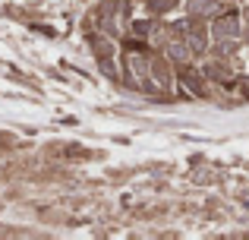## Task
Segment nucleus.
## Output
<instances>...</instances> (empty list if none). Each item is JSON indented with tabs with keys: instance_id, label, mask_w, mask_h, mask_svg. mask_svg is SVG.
Listing matches in <instances>:
<instances>
[{
	"instance_id": "obj_1",
	"label": "nucleus",
	"mask_w": 249,
	"mask_h": 240,
	"mask_svg": "<svg viewBox=\"0 0 249 240\" xmlns=\"http://www.w3.org/2000/svg\"><path fill=\"white\" fill-rule=\"evenodd\" d=\"M212 35L218 38V41H224V38H237L240 35V13H224V16H218L212 22Z\"/></svg>"
},
{
	"instance_id": "obj_2",
	"label": "nucleus",
	"mask_w": 249,
	"mask_h": 240,
	"mask_svg": "<svg viewBox=\"0 0 249 240\" xmlns=\"http://www.w3.org/2000/svg\"><path fill=\"white\" fill-rule=\"evenodd\" d=\"M186 44H189V51H193V54H202V51H205V44H208L205 25L196 22V19H189V38H186Z\"/></svg>"
},
{
	"instance_id": "obj_3",
	"label": "nucleus",
	"mask_w": 249,
	"mask_h": 240,
	"mask_svg": "<svg viewBox=\"0 0 249 240\" xmlns=\"http://www.w3.org/2000/svg\"><path fill=\"white\" fill-rule=\"evenodd\" d=\"M189 54H193V51H189V44H183V41H167V57L170 60H189Z\"/></svg>"
},
{
	"instance_id": "obj_4",
	"label": "nucleus",
	"mask_w": 249,
	"mask_h": 240,
	"mask_svg": "<svg viewBox=\"0 0 249 240\" xmlns=\"http://www.w3.org/2000/svg\"><path fill=\"white\" fill-rule=\"evenodd\" d=\"M183 86H186V92H193V95H199V98H205V89H202V82L196 79L193 73H183Z\"/></svg>"
},
{
	"instance_id": "obj_5",
	"label": "nucleus",
	"mask_w": 249,
	"mask_h": 240,
	"mask_svg": "<svg viewBox=\"0 0 249 240\" xmlns=\"http://www.w3.org/2000/svg\"><path fill=\"white\" fill-rule=\"evenodd\" d=\"M152 73L158 76L164 86H170V73H167V63H164V60H152Z\"/></svg>"
},
{
	"instance_id": "obj_6",
	"label": "nucleus",
	"mask_w": 249,
	"mask_h": 240,
	"mask_svg": "<svg viewBox=\"0 0 249 240\" xmlns=\"http://www.w3.org/2000/svg\"><path fill=\"white\" fill-rule=\"evenodd\" d=\"M214 6V0H193V13H208Z\"/></svg>"
},
{
	"instance_id": "obj_7",
	"label": "nucleus",
	"mask_w": 249,
	"mask_h": 240,
	"mask_svg": "<svg viewBox=\"0 0 249 240\" xmlns=\"http://www.w3.org/2000/svg\"><path fill=\"white\" fill-rule=\"evenodd\" d=\"M133 29H136V35H148V29H152V25H148V22H142V19H139V22H136Z\"/></svg>"
},
{
	"instance_id": "obj_8",
	"label": "nucleus",
	"mask_w": 249,
	"mask_h": 240,
	"mask_svg": "<svg viewBox=\"0 0 249 240\" xmlns=\"http://www.w3.org/2000/svg\"><path fill=\"white\" fill-rule=\"evenodd\" d=\"M243 95H246V98H249V82H243Z\"/></svg>"
}]
</instances>
